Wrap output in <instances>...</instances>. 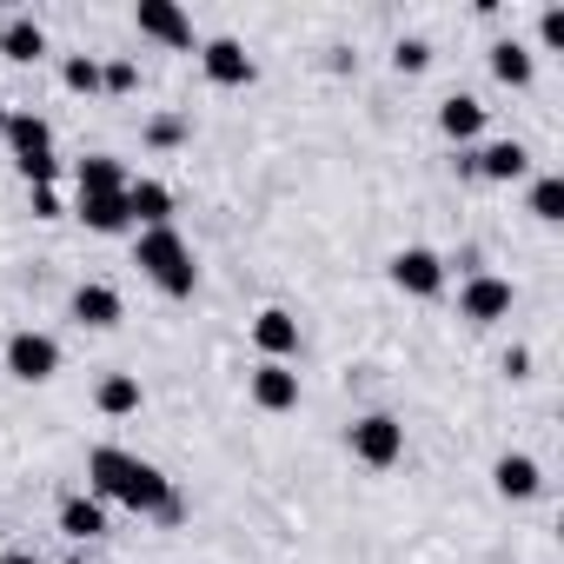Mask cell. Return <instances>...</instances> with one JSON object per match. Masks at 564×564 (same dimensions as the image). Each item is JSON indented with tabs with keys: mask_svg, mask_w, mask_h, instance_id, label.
<instances>
[{
	"mask_svg": "<svg viewBox=\"0 0 564 564\" xmlns=\"http://www.w3.org/2000/svg\"><path fill=\"white\" fill-rule=\"evenodd\" d=\"M491 485H498V498L524 505V498H538V491H544V471H538V458H524V452H505V458L491 465Z\"/></svg>",
	"mask_w": 564,
	"mask_h": 564,
	"instance_id": "obj_14",
	"label": "cell"
},
{
	"mask_svg": "<svg viewBox=\"0 0 564 564\" xmlns=\"http://www.w3.org/2000/svg\"><path fill=\"white\" fill-rule=\"evenodd\" d=\"M0 564H41L34 551H0Z\"/></svg>",
	"mask_w": 564,
	"mask_h": 564,
	"instance_id": "obj_30",
	"label": "cell"
},
{
	"mask_svg": "<svg viewBox=\"0 0 564 564\" xmlns=\"http://www.w3.org/2000/svg\"><path fill=\"white\" fill-rule=\"evenodd\" d=\"M67 564H87V557H67Z\"/></svg>",
	"mask_w": 564,
	"mask_h": 564,
	"instance_id": "obj_32",
	"label": "cell"
},
{
	"mask_svg": "<svg viewBox=\"0 0 564 564\" xmlns=\"http://www.w3.org/2000/svg\"><path fill=\"white\" fill-rule=\"evenodd\" d=\"M471 173L505 186V180H524V173H531V153H524L518 140H491L485 153H471Z\"/></svg>",
	"mask_w": 564,
	"mask_h": 564,
	"instance_id": "obj_15",
	"label": "cell"
},
{
	"mask_svg": "<svg viewBox=\"0 0 564 564\" xmlns=\"http://www.w3.org/2000/svg\"><path fill=\"white\" fill-rule=\"evenodd\" d=\"M61 80H67L74 94H100V61H94V54H67V61H61Z\"/></svg>",
	"mask_w": 564,
	"mask_h": 564,
	"instance_id": "obj_24",
	"label": "cell"
},
{
	"mask_svg": "<svg viewBox=\"0 0 564 564\" xmlns=\"http://www.w3.org/2000/svg\"><path fill=\"white\" fill-rule=\"evenodd\" d=\"M0 133H8V147H14V166H34V160L54 153V127H47L41 113H28V107H14Z\"/></svg>",
	"mask_w": 564,
	"mask_h": 564,
	"instance_id": "obj_10",
	"label": "cell"
},
{
	"mask_svg": "<svg viewBox=\"0 0 564 564\" xmlns=\"http://www.w3.org/2000/svg\"><path fill=\"white\" fill-rule=\"evenodd\" d=\"M491 74L505 80V87H531V47L524 41H491Z\"/></svg>",
	"mask_w": 564,
	"mask_h": 564,
	"instance_id": "obj_22",
	"label": "cell"
},
{
	"mask_svg": "<svg viewBox=\"0 0 564 564\" xmlns=\"http://www.w3.org/2000/svg\"><path fill=\"white\" fill-rule=\"evenodd\" d=\"M140 399H147V392H140V379H133V372H107V379H100V392H94V405H100L107 419L140 412Z\"/></svg>",
	"mask_w": 564,
	"mask_h": 564,
	"instance_id": "obj_21",
	"label": "cell"
},
{
	"mask_svg": "<svg viewBox=\"0 0 564 564\" xmlns=\"http://www.w3.org/2000/svg\"><path fill=\"white\" fill-rule=\"evenodd\" d=\"M34 219H61V193L54 186H34Z\"/></svg>",
	"mask_w": 564,
	"mask_h": 564,
	"instance_id": "obj_29",
	"label": "cell"
},
{
	"mask_svg": "<svg viewBox=\"0 0 564 564\" xmlns=\"http://www.w3.org/2000/svg\"><path fill=\"white\" fill-rule=\"evenodd\" d=\"M147 140H153V147H180V140H186V120H173V113H160V120L147 127Z\"/></svg>",
	"mask_w": 564,
	"mask_h": 564,
	"instance_id": "obj_27",
	"label": "cell"
},
{
	"mask_svg": "<svg viewBox=\"0 0 564 564\" xmlns=\"http://www.w3.org/2000/svg\"><path fill=\"white\" fill-rule=\"evenodd\" d=\"M199 67H206V80H213V87H252V54H246L232 34L206 41V47H199Z\"/></svg>",
	"mask_w": 564,
	"mask_h": 564,
	"instance_id": "obj_8",
	"label": "cell"
},
{
	"mask_svg": "<svg viewBox=\"0 0 564 564\" xmlns=\"http://www.w3.org/2000/svg\"><path fill=\"white\" fill-rule=\"evenodd\" d=\"M100 531H107V505H100V498H87V491L61 498V538L87 544V538H100Z\"/></svg>",
	"mask_w": 564,
	"mask_h": 564,
	"instance_id": "obj_17",
	"label": "cell"
},
{
	"mask_svg": "<svg viewBox=\"0 0 564 564\" xmlns=\"http://www.w3.org/2000/svg\"><path fill=\"white\" fill-rule=\"evenodd\" d=\"M392 286L399 293H412V300H432L438 286H445V259L432 252V246H405V252H392Z\"/></svg>",
	"mask_w": 564,
	"mask_h": 564,
	"instance_id": "obj_6",
	"label": "cell"
},
{
	"mask_svg": "<svg viewBox=\"0 0 564 564\" xmlns=\"http://www.w3.org/2000/svg\"><path fill=\"white\" fill-rule=\"evenodd\" d=\"M41 54H47V34H41V21H34V14H8V21H0V61L34 67Z\"/></svg>",
	"mask_w": 564,
	"mask_h": 564,
	"instance_id": "obj_13",
	"label": "cell"
},
{
	"mask_svg": "<svg viewBox=\"0 0 564 564\" xmlns=\"http://www.w3.org/2000/svg\"><path fill=\"white\" fill-rule=\"evenodd\" d=\"M392 67H399V74H425V67H432V41H419V34H405V41L392 47Z\"/></svg>",
	"mask_w": 564,
	"mask_h": 564,
	"instance_id": "obj_25",
	"label": "cell"
},
{
	"mask_svg": "<svg viewBox=\"0 0 564 564\" xmlns=\"http://www.w3.org/2000/svg\"><path fill=\"white\" fill-rule=\"evenodd\" d=\"M252 405H259V412H293V405H300V372L279 366V359H265V366L252 372Z\"/></svg>",
	"mask_w": 564,
	"mask_h": 564,
	"instance_id": "obj_12",
	"label": "cell"
},
{
	"mask_svg": "<svg viewBox=\"0 0 564 564\" xmlns=\"http://www.w3.org/2000/svg\"><path fill=\"white\" fill-rule=\"evenodd\" d=\"M538 41H544V47H564V8H544V14H538Z\"/></svg>",
	"mask_w": 564,
	"mask_h": 564,
	"instance_id": "obj_28",
	"label": "cell"
},
{
	"mask_svg": "<svg viewBox=\"0 0 564 564\" xmlns=\"http://www.w3.org/2000/svg\"><path fill=\"white\" fill-rule=\"evenodd\" d=\"M133 28H140L147 41H160V47H193V21L173 8V0H140V8H133Z\"/></svg>",
	"mask_w": 564,
	"mask_h": 564,
	"instance_id": "obj_9",
	"label": "cell"
},
{
	"mask_svg": "<svg viewBox=\"0 0 564 564\" xmlns=\"http://www.w3.org/2000/svg\"><path fill=\"white\" fill-rule=\"evenodd\" d=\"M346 445H352V458H359V465L386 471V465H399V458H405V425H399L392 412H366V419H352Z\"/></svg>",
	"mask_w": 564,
	"mask_h": 564,
	"instance_id": "obj_3",
	"label": "cell"
},
{
	"mask_svg": "<svg viewBox=\"0 0 564 564\" xmlns=\"http://www.w3.org/2000/svg\"><path fill=\"white\" fill-rule=\"evenodd\" d=\"M531 219H544V226H557V219H564V180H557V173L531 180Z\"/></svg>",
	"mask_w": 564,
	"mask_h": 564,
	"instance_id": "obj_23",
	"label": "cell"
},
{
	"mask_svg": "<svg viewBox=\"0 0 564 564\" xmlns=\"http://www.w3.org/2000/svg\"><path fill=\"white\" fill-rule=\"evenodd\" d=\"M133 259H140V272L153 279L166 300H193L199 265H193V246H186L173 226H147V232H140V246H133Z\"/></svg>",
	"mask_w": 564,
	"mask_h": 564,
	"instance_id": "obj_2",
	"label": "cell"
},
{
	"mask_svg": "<svg viewBox=\"0 0 564 564\" xmlns=\"http://www.w3.org/2000/svg\"><path fill=\"white\" fill-rule=\"evenodd\" d=\"M8 372H14L21 386H47V379L61 372V346H54L47 333H34V326H21V333L8 339Z\"/></svg>",
	"mask_w": 564,
	"mask_h": 564,
	"instance_id": "obj_4",
	"label": "cell"
},
{
	"mask_svg": "<svg viewBox=\"0 0 564 564\" xmlns=\"http://www.w3.org/2000/svg\"><path fill=\"white\" fill-rule=\"evenodd\" d=\"M8 113H14V107H8V100H0V127H8Z\"/></svg>",
	"mask_w": 564,
	"mask_h": 564,
	"instance_id": "obj_31",
	"label": "cell"
},
{
	"mask_svg": "<svg viewBox=\"0 0 564 564\" xmlns=\"http://www.w3.org/2000/svg\"><path fill=\"white\" fill-rule=\"evenodd\" d=\"M127 213H133L140 232L147 226H173V193L160 180H127Z\"/></svg>",
	"mask_w": 564,
	"mask_h": 564,
	"instance_id": "obj_16",
	"label": "cell"
},
{
	"mask_svg": "<svg viewBox=\"0 0 564 564\" xmlns=\"http://www.w3.org/2000/svg\"><path fill=\"white\" fill-rule=\"evenodd\" d=\"M67 306H74V319H80V326H94V333H113V326L127 319V306H120V293L107 286V279H80Z\"/></svg>",
	"mask_w": 564,
	"mask_h": 564,
	"instance_id": "obj_7",
	"label": "cell"
},
{
	"mask_svg": "<svg viewBox=\"0 0 564 564\" xmlns=\"http://www.w3.org/2000/svg\"><path fill=\"white\" fill-rule=\"evenodd\" d=\"M140 87V67L133 61H107L100 67V94H133Z\"/></svg>",
	"mask_w": 564,
	"mask_h": 564,
	"instance_id": "obj_26",
	"label": "cell"
},
{
	"mask_svg": "<svg viewBox=\"0 0 564 564\" xmlns=\"http://www.w3.org/2000/svg\"><path fill=\"white\" fill-rule=\"evenodd\" d=\"M511 313V279H498V272H471L465 286H458V319H471V326H498Z\"/></svg>",
	"mask_w": 564,
	"mask_h": 564,
	"instance_id": "obj_5",
	"label": "cell"
},
{
	"mask_svg": "<svg viewBox=\"0 0 564 564\" xmlns=\"http://www.w3.org/2000/svg\"><path fill=\"white\" fill-rule=\"evenodd\" d=\"M80 199H94V193H127V166L113 160V153H94V160H80Z\"/></svg>",
	"mask_w": 564,
	"mask_h": 564,
	"instance_id": "obj_19",
	"label": "cell"
},
{
	"mask_svg": "<svg viewBox=\"0 0 564 564\" xmlns=\"http://www.w3.org/2000/svg\"><path fill=\"white\" fill-rule=\"evenodd\" d=\"M74 213H80L94 232H127V226H133V213H127V193H94V199H80Z\"/></svg>",
	"mask_w": 564,
	"mask_h": 564,
	"instance_id": "obj_20",
	"label": "cell"
},
{
	"mask_svg": "<svg viewBox=\"0 0 564 564\" xmlns=\"http://www.w3.org/2000/svg\"><path fill=\"white\" fill-rule=\"evenodd\" d=\"M252 346H259L265 359H279V366H286V359L300 352V319H293L286 306H265V313L252 319Z\"/></svg>",
	"mask_w": 564,
	"mask_h": 564,
	"instance_id": "obj_11",
	"label": "cell"
},
{
	"mask_svg": "<svg viewBox=\"0 0 564 564\" xmlns=\"http://www.w3.org/2000/svg\"><path fill=\"white\" fill-rule=\"evenodd\" d=\"M87 478H94V498H100V505L113 498V505H127V511H140V518H180V511H186V505L173 498V478H166L160 465L120 452V445H94Z\"/></svg>",
	"mask_w": 564,
	"mask_h": 564,
	"instance_id": "obj_1",
	"label": "cell"
},
{
	"mask_svg": "<svg viewBox=\"0 0 564 564\" xmlns=\"http://www.w3.org/2000/svg\"><path fill=\"white\" fill-rule=\"evenodd\" d=\"M438 127H445V140H478L485 133V107L471 100V94H452V100H438Z\"/></svg>",
	"mask_w": 564,
	"mask_h": 564,
	"instance_id": "obj_18",
	"label": "cell"
}]
</instances>
